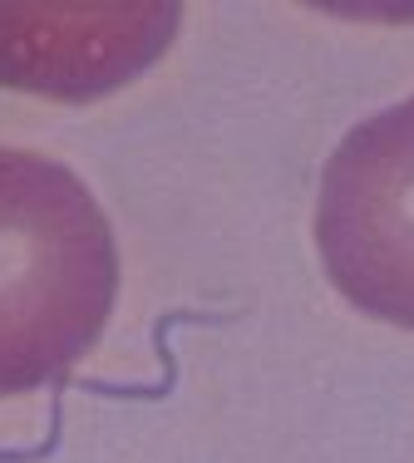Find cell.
Listing matches in <instances>:
<instances>
[{"mask_svg": "<svg viewBox=\"0 0 414 463\" xmlns=\"http://www.w3.org/2000/svg\"><path fill=\"white\" fill-rule=\"evenodd\" d=\"M178 5H0V84L50 99H104L173 45Z\"/></svg>", "mask_w": 414, "mask_h": 463, "instance_id": "cell-3", "label": "cell"}, {"mask_svg": "<svg viewBox=\"0 0 414 463\" xmlns=\"http://www.w3.org/2000/svg\"><path fill=\"white\" fill-rule=\"evenodd\" d=\"M315 251L355 311L414 330V94L355 124L325 158Z\"/></svg>", "mask_w": 414, "mask_h": 463, "instance_id": "cell-2", "label": "cell"}, {"mask_svg": "<svg viewBox=\"0 0 414 463\" xmlns=\"http://www.w3.org/2000/svg\"><path fill=\"white\" fill-rule=\"evenodd\" d=\"M118 301V247L84 178L0 143V400L60 380Z\"/></svg>", "mask_w": 414, "mask_h": 463, "instance_id": "cell-1", "label": "cell"}]
</instances>
